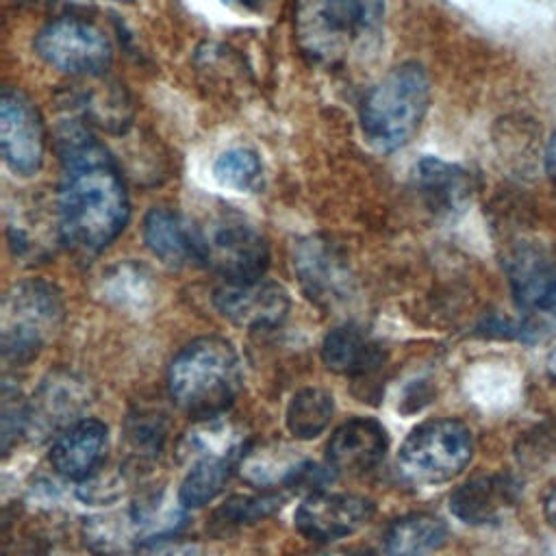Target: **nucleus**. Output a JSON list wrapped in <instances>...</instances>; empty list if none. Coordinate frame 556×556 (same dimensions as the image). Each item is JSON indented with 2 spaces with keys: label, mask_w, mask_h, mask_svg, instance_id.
I'll use <instances>...</instances> for the list:
<instances>
[{
  "label": "nucleus",
  "mask_w": 556,
  "mask_h": 556,
  "mask_svg": "<svg viewBox=\"0 0 556 556\" xmlns=\"http://www.w3.org/2000/svg\"><path fill=\"white\" fill-rule=\"evenodd\" d=\"M63 178L59 189V237L80 254H98L126 228L130 202L104 146L85 126L70 122L59 130Z\"/></svg>",
  "instance_id": "1"
},
{
  "label": "nucleus",
  "mask_w": 556,
  "mask_h": 556,
  "mask_svg": "<svg viewBox=\"0 0 556 556\" xmlns=\"http://www.w3.org/2000/svg\"><path fill=\"white\" fill-rule=\"evenodd\" d=\"M241 361L230 341L200 337L187 343L169 363L167 391L191 419L224 417L241 391Z\"/></svg>",
  "instance_id": "2"
},
{
  "label": "nucleus",
  "mask_w": 556,
  "mask_h": 556,
  "mask_svg": "<svg viewBox=\"0 0 556 556\" xmlns=\"http://www.w3.org/2000/svg\"><path fill=\"white\" fill-rule=\"evenodd\" d=\"M430 106V78L426 70L406 61L391 67L363 98L361 130L378 152L404 148L419 130Z\"/></svg>",
  "instance_id": "3"
},
{
  "label": "nucleus",
  "mask_w": 556,
  "mask_h": 556,
  "mask_svg": "<svg viewBox=\"0 0 556 556\" xmlns=\"http://www.w3.org/2000/svg\"><path fill=\"white\" fill-rule=\"evenodd\" d=\"M384 0H295V37L317 63H334L382 24Z\"/></svg>",
  "instance_id": "4"
},
{
  "label": "nucleus",
  "mask_w": 556,
  "mask_h": 556,
  "mask_svg": "<svg viewBox=\"0 0 556 556\" xmlns=\"http://www.w3.org/2000/svg\"><path fill=\"white\" fill-rule=\"evenodd\" d=\"M63 319L59 291L43 280H22L2 300L0 345L9 363L22 365L37 356Z\"/></svg>",
  "instance_id": "5"
},
{
  "label": "nucleus",
  "mask_w": 556,
  "mask_h": 556,
  "mask_svg": "<svg viewBox=\"0 0 556 556\" xmlns=\"http://www.w3.org/2000/svg\"><path fill=\"white\" fill-rule=\"evenodd\" d=\"M473 456L471 430L458 419H430L404 439L397 467L413 484H441L456 478Z\"/></svg>",
  "instance_id": "6"
},
{
  "label": "nucleus",
  "mask_w": 556,
  "mask_h": 556,
  "mask_svg": "<svg viewBox=\"0 0 556 556\" xmlns=\"http://www.w3.org/2000/svg\"><path fill=\"white\" fill-rule=\"evenodd\" d=\"M185 510L180 500L148 493L122 510L85 519L83 532L93 549L113 552L176 534L185 523Z\"/></svg>",
  "instance_id": "7"
},
{
  "label": "nucleus",
  "mask_w": 556,
  "mask_h": 556,
  "mask_svg": "<svg viewBox=\"0 0 556 556\" xmlns=\"http://www.w3.org/2000/svg\"><path fill=\"white\" fill-rule=\"evenodd\" d=\"M202 265L224 280H256L269 265V248L263 232L239 215H222L200 228Z\"/></svg>",
  "instance_id": "8"
},
{
  "label": "nucleus",
  "mask_w": 556,
  "mask_h": 556,
  "mask_svg": "<svg viewBox=\"0 0 556 556\" xmlns=\"http://www.w3.org/2000/svg\"><path fill=\"white\" fill-rule=\"evenodd\" d=\"M35 52L50 67L87 78L104 74L113 59V48L104 30L80 17H56L48 22L35 37Z\"/></svg>",
  "instance_id": "9"
},
{
  "label": "nucleus",
  "mask_w": 556,
  "mask_h": 556,
  "mask_svg": "<svg viewBox=\"0 0 556 556\" xmlns=\"http://www.w3.org/2000/svg\"><path fill=\"white\" fill-rule=\"evenodd\" d=\"M0 152L4 165L17 176L39 172L46 154V128L35 102L20 89L0 93Z\"/></svg>",
  "instance_id": "10"
},
{
  "label": "nucleus",
  "mask_w": 556,
  "mask_h": 556,
  "mask_svg": "<svg viewBox=\"0 0 556 556\" xmlns=\"http://www.w3.org/2000/svg\"><path fill=\"white\" fill-rule=\"evenodd\" d=\"M213 304L224 319L250 330L280 326L289 313L287 291L265 278L224 280L213 293Z\"/></svg>",
  "instance_id": "11"
},
{
  "label": "nucleus",
  "mask_w": 556,
  "mask_h": 556,
  "mask_svg": "<svg viewBox=\"0 0 556 556\" xmlns=\"http://www.w3.org/2000/svg\"><path fill=\"white\" fill-rule=\"evenodd\" d=\"M374 517V502L354 493H308L295 510V528L311 541L330 543L354 534Z\"/></svg>",
  "instance_id": "12"
},
{
  "label": "nucleus",
  "mask_w": 556,
  "mask_h": 556,
  "mask_svg": "<svg viewBox=\"0 0 556 556\" xmlns=\"http://www.w3.org/2000/svg\"><path fill=\"white\" fill-rule=\"evenodd\" d=\"M89 402L87 387L72 374H52L26 404V432L33 437H59L76 424Z\"/></svg>",
  "instance_id": "13"
},
{
  "label": "nucleus",
  "mask_w": 556,
  "mask_h": 556,
  "mask_svg": "<svg viewBox=\"0 0 556 556\" xmlns=\"http://www.w3.org/2000/svg\"><path fill=\"white\" fill-rule=\"evenodd\" d=\"M106 450L109 428L100 419L83 417L54 437L50 465L65 480L87 482L102 469Z\"/></svg>",
  "instance_id": "14"
},
{
  "label": "nucleus",
  "mask_w": 556,
  "mask_h": 556,
  "mask_svg": "<svg viewBox=\"0 0 556 556\" xmlns=\"http://www.w3.org/2000/svg\"><path fill=\"white\" fill-rule=\"evenodd\" d=\"M387 445V430L378 419L352 417L332 432L326 445V463L334 473H365L384 458Z\"/></svg>",
  "instance_id": "15"
},
{
  "label": "nucleus",
  "mask_w": 556,
  "mask_h": 556,
  "mask_svg": "<svg viewBox=\"0 0 556 556\" xmlns=\"http://www.w3.org/2000/svg\"><path fill=\"white\" fill-rule=\"evenodd\" d=\"M143 241L165 265H202L198 226L167 206H154L148 211L143 219Z\"/></svg>",
  "instance_id": "16"
},
{
  "label": "nucleus",
  "mask_w": 556,
  "mask_h": 556,
  "mask_svg": "<svg viewBox=\"0 0 556 556\" xmlns=\"http://www.w3.org/2000/svg\"><path fill=\"white\" fill-rule=\"evenodd\" d=\"M510 287L517 304L532 315L556 317V263L536 248H519L510 258Z\"/></svg>",
  "instance_id": "17"
},
{
  "label": "nucleus",
  "mask_w": 556,
  "mask_h": 556,
  "mask_svg": "<svg viewBox=\"0 0 556 556\" xmlns=\"http://www.w3.org/2000/svg\"><path fill=\"white\" fill-rule=\"evenodd\" d=\"M519 486L510 476H478L456 486L450 495V510L465 523H495L515 506Z\"/></svg>",
  "instance_id": "18"
},
{
  "label": "nucleus",
  "mask_w": 556,
  "mask_h": 556,
  "mask_svg": "<svg viewBox=\"0 0 556 556\" xmlns=\"http://www.w3.org/2000/svg\"><path fill=\"white\" fill-rule=\"evenodd\" d=\"M324 365L341 376H367L382 367L384 350L358 326L345 324L330 330L321 343Z\"/></svg>",
  "instance_id": "19"
},
{
  "label": "nucleus",
  "mask_w": 556,
  "mask_h": 556,
  "mask_svg": "<svg viewBox=\"0 0 556 556\" xmlns=\"http://www.w3.org/2000/svg\"><path fill=\"white\" fill-rule=\"evenodd\" d=\"M415 185L426 204L443 213L460 208L471 193V176L437 156H424L415 165Z\"/></svg>",
  "instance_id": "20"
},
{
  "label": "nucleus",
  "mask_w": 556,
  "mask_h": 556,
  "mask_svg": "<svg viewBox=\"0 0 556 556\" xmlns=\"http://www.w3.org/2000/svg\"><path fill=\"white\" fill-rule=\"evenodd\" d=\"M447 539L443 519L430 513H410L395 519L380 543V556H428Z\"/></svg>",
  "instance_id": "21"
},
{
  "label": "nucleus",
  "mask_w": 556,
  "mask_h": 556,
  "mask_svg": "<svg viewBox=\"0 0 556 556\" xmlns=\"http://www.w3.org/2000/svg\"><path fill=\"white\" fill-rule=\"evenodd\" d=\"M298 274L311 298H339L345 285V269L339 258L319 241H311L298 252Z\"/></svg>",
  "instance_id": "22"
},
{
  "label": "nucleus",
  "mask_w": 556,
  "mask_h": 556,
  "mask_svg": "<svg viewBox=\"0 0 556 556\" xmlns=\"http://www.w3.org/2000/svg\"><path fill=\"white\" fill-rule=\"evenodd\" d=\"M239 460L224 456H206L193 460L178 486V500L185 508H200L213 502L230 480Z\"/></svg>",
  "instance_id": "23"
},
{
  "label": "nucleus",
  "mask_w": 556,
  "mask_h": 556,
  "mask_svg": "<svg viewBox=\"0 0 556 556\" xmlns=\"http://www.w3.org/2000/svg\"><path fill=\"white\" fill-rule=\"evenodd\" d=\"M332 413V395L319 387H306L291 395L285 413V424L295 439L311 441L328 428Z\"/></svg>",
  "instance_id": "24"
},
{
  "label": "nucleus",
  "mask_w": 556,
  "mask_h": 556,
  "mask_svg": "<svg viewBox=\"0 0 556 556\" xmlns=\"http://www.w3.org/2000/svg\"><path fill=\"white\" fill-rule=\"evenodd\" d=\"M304 463V458H298L289 447H261L252 450L248 447L239 469L241 476L256 486H276V484H289L298 467Z\"/></svg>",
  "instance_id": "25"
},
{
  "label": "nucleus",
  "mask_w": 556,
  "mask_h": 556,
  "mask_svg": "<svg viewBox=\"0 0 556 556\" xmlns=\"http://www.w3.org/2000/svg\"><path fill=\"white\" fill-rule=\"evenodd\" d=\"M282 502L285 495L278 491H263L256 495H232L213 513L211 526L219 532L250 526L280 510Z\"/></svg>",
  "instance_id": "26"
},
{
  "label": "nucleus",
  "mask_w": 556,
  "mask_h": 556,
  "mask_svg": "<svg viewBox=\"0 0 556 556\" xmlns=\"http://www.w3.org/2000/svg\"><path fill=\"white\" fill-rule=\"evenodd\" d=\"M261 159L250 148H230L213 163V176L222 187L235 191H252L261 180Z\"/></svg>",
  "instance_id": "27"
},
{
  "label": "nucleus",
  "mask_w": 556,
  "mask_h": 556,
  "mask_svg": "<svg viewBox=\"0 0 556 556\" xmlns=\"http://www.w3.org/2000/svg\"><path fill=\"white\" fill-rule=\"evenodd\" d=\"M17 391L2 389V450L9 452L17 432L26 430V404L17 402Z\"/></svg>",
  "instance_id": "28"
},
{
  "label": "nucleus",
  "mask_w": 556,
  "mask_h": 556,
  "mask_svg": "<svg viewBox=\"0 0 556 556\" xmlns=\"http://www.w3.org/2000/svg\"><path fill=\"white\" fill-rule=\"evenodd\" d=\"M132 556H202V547L191 541H180L172 534L137 545Z\"/></svg>",
  "instance_id": "29"
},
{
  "label": "nucleus",
  "mask_w": 556,
  "mask_h": 556,
  "mask_svg": "<svg viewBox=\"0 0 556 556\" xmlns=\"http://www.w3.org/2000/svg\"><path fill=\"white\" fill-rule=\"evenodd\" d=\"M543 513H545V521L556 530V486L547 493L545 504H543Z\"/></svg>",
  "instance_id": "30"
},
{
  "label": "nucleus",
  "mask_w": 556,
  "mask_h": 556,
  "mask_svg": "<svg viewBox=\"0 0 556 556\" xmlns=\"http://www.w3.org/2000/svg\"><path fill=\"white\" fill-rule=\"evenodd\" d=\"M545 167H547V174L556 180V132L552 135L549 143H547V154H545Z\"/></svg>",
  "instance_id": "31"
},
{
  "label": "nucleus",
  "mask_w": 556,
  "mask_h": 556,
  "mask_svg": "<svg viewBox=\"0 0 556 556\" xmlns=\"http://www.w3.org/2000/svg\"><path fill=\"white\" fill-rule=\"evenodd\" d=\"M243 9H261L265 2H269V0H237Z\"/></svg>",
  "instance_id": "32"
},
{
  "label": "nucleus",
  "mask_w": 556,
  "mask_h": 556,
  "mask_svg": "<svg viewBox=\"0 0 556 556\" xmlns=\"http://www.w3.org/2000/svg\"><path fill=\"white\" fill-rule=\"evenodd\" d=\"M549 367H552V371L556 374V352L552 354V358H549Z\"/></svg>",
  "instance_id": "33"
},
{
  "label": "nucleus",
  "mask_w": 556,
  "mask_h": 556,
  "mask_svg": "<svg viewBox=\"0 0 556 556\" xmlns=\"http://www.w3.org/2000/svg\"><path fill=\"white\" fill-rule=\"evenodd\" d=\"M321 556H341V554H321Z\"/></svg>",
  "instance_id": "34"
},
{
  "label": "nucleus",
  "mask_w": 556,
  "mask_h": 556,
  "mask_svg": "<svg viewBox=\"0 0 556 556\" xmlns=\"http://www.w3.org/2000/svg\"><path fill=\"white\" fill-rule=\"evenodd\" d=\"M113 2H132V0H113Z\"/></svg>",
  "instance_id": "35"
}]
</instances>
